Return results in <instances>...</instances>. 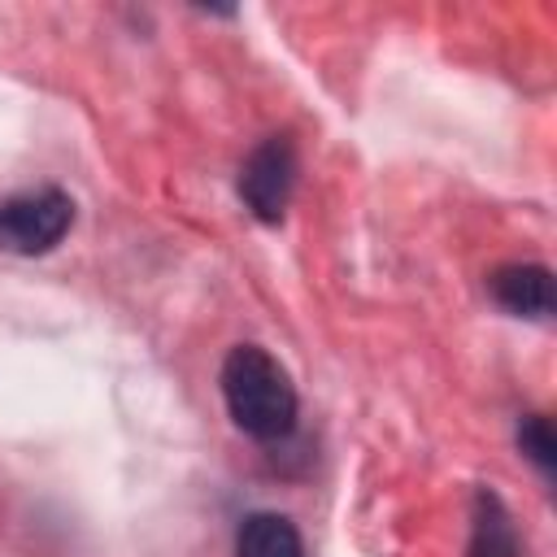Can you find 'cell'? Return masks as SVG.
<instances>
[{
  "label": "cell",
  "instance_id": "7",
  "mask_svg": "<svg viewBox=\"0 0 557 557\" xmlns=\"http://www.w3.org/2000/svg\"><path fill=\"white\" fill-rule=\"evenodd\" d=\"M518 448L540 466V474L553 479V470H557V435H553V422L544 413H527L518 422Z\"/></svg>",
  "mask_w": 557,
  "mask_h": 557
},
{
  "label": "cell",
  "instance_id": "1",
  "mask_svg": "<svg viewBox=\"0 0 557 557\" xmlns=\"http://www.w3.org/2000/svg\"><path fill=\"white\" fill-rule=\"evenodd\" d=\"M222 396H226L231 422L261 444H274L296 426V387L287 370L257 344H239L226 352Z\"/></svg>",
  "mask_w": 557,
  "mask_h": 557
},
{
  "label": "cell",
  "instance_id": "6",
  "mask_svg": "<svg viewBox=\"0 0 557 557\" xmlns=\"http://www.w3.org/2000/svg\"><path fill=\"white\" fill-rule=\"evenodd\" d=\"M235 557H305V544L283 513H248L235 531Z\"/></svg>",
  "mask_w": 557,
  "mask_h": 557
},
{
  "label": "cell",
  "instance_id": "2",
  "mask_svg": "<svg viewBox=\"0 0 557 557\" xmlns=\"http://www.w3.org/2000/svg\"><path fill=\"white\" fill-rule=\"evenodd\" d=\"M74 226V200L61 187H39L0 200V248L17 257L52 252Z\"/></svg>",
  "mask_w": 557,
  "mask_h": 557
},
{
  "label": "cell",
  "instance_id": "4",
  "mask_svg": "<svg viewBox=\"0 0 557 557\" xmlns=\"http://www.w3.org/2000/svg\"><path fill=\"white\" fill-rule=\"evenodd\" d=\"M487 287H492L496 305L518 313V318H548L553 313V274L544 265H531V261L500 265L487 278Z\"/></svg>",
  "mask_w": 557,
  "mask_h": 557
},
{
  "label": "cell",
  "instance_id": "5",
  "mask_svg": "<svg viewBox=\"0 0 557 557\" xmlns=\"http://www.w3.org/2000/svg\"><path fill=\"white\" fill-rule=\"evenodd\" d=\"M470 557H522L513 518L500 505V496L487 492V487L474 492V509H470Z\"/></svg>",
  "mask_w": 557,
  "mask_h": 557
},
{
  "label": "cell",
  "instance_id": "3",
  "mask_svg": "<svg viewBox=\"0 0 557 557\" xmlns=\"http://www.w3.org/2000/svg\"><path fill=\"white\" fill-rule=\"evenodd\" d=\"M292 191H296V148L287 135H270L239 165V200L257 222L274 226L283 222Z\"/></svg>",
  "mask_w": 557,
  "mask_h": 557
}]
</instances>
